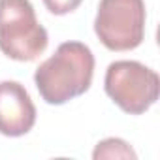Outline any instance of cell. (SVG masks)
I'll return each mask as SVG.
<instances>
[{"instance_id":"1","label":"cell","mask_w":160,"mask_h":160,"mask_svg":"<svg viewBox=\"0 0 160 160\" xmlns=\"http://www.w3.org/2000/svg\"><path fill=\"white\" fill-rule=\"evenodd\" d=\"M94 77V55L83 42H64L34 72V83L42 100L62 106L85 94Z\"/></svg>"},{"instance_id":"2","label":"cell","mask_w":160,"mask_h":160,"mask_svg":"<svg viewBox=\"0 0 160 160\" xmlns=\"http://www.w3.org/2000/svg\"><path fill=\"white\" fill-rule=\"evenodd\" d=\"M49 45L30 0H0V51L17 62L36 60Z\"/></svg>"},{"instance_id":"3","label":"cell","mask_w":160,"mask_h":160,"mask_svg":"<svg viewBox=\"0 0 160 160\" xmlns=\"http://www.w3.org/2000/svg\"><path fill=\"white\" fill-rule=\"evenodd\" d=\"M106 94L128 115H143L160 94L158 73L138 60H115L104 77Z\"/></svg>"},{"instance_id":"4","label":"cell","mask_w":160,"mask_h":160,"mask_svg":"<svg viewBox=\"0 0 160 160\" xmlns=\"http://www.w3.org/2000/svg\"><path fill=\"white\" fill-rule=\"evenodd\" d=\"M145 23L143 0H100L94 34L109 51H132L143 43Z\"/></svg>"},{"instance_id":"5","label":"cell","mask_w":160,"mask_h":160,"mask_svg":"<svg viewBox=\"0 0 160 160\" xmlns=\"http://www.w3.org/2000/svg\"><path fill=\"white\" fill-rule=\"evenodd\" d=\"M36 106L19 81H0V134L21 138L36 124Z\"/></svg>"},{"instance_id":"6","label":"cell","mask_w":160,"mask_h":160,"mask_svg":"<svg viewBox=\"0 0 160 160\" xmlns=\"http://www.w3.org/2000/svg\"><path fill=\"white\" fill-rule=\"evenodd\" d=\"M92 158L94 160H100V158H128V160L132 158V160H136L138 154L130 147L128 141H124L121 138H108V139H102L94 147Z\"/></svg>"},{"instance_id":"7","label":"cell","mask_w":160,"mask_h":160,"mask_svg":"<svg viewBox=\"0 0 160 160\" xmlns=\"http://www.w3.org/2000/svg\"><path fill=\"white\" fill-rule=\"evenodd\" d=\"M42 2L53 15H68L81 6L83 0H42Z\"/></svg>"}]
</instances>
